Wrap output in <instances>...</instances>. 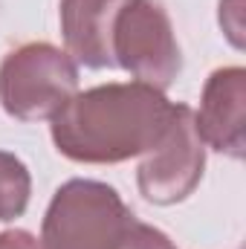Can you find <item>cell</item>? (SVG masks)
Listing matches in <instances>:
<instances>
[{"label":"cell","mask_w":246,"mask_h":249,"mask_svg":"<svg viewBox=\"0 0 246 249\" xmlns=\"http://www.w3.org/2000/svg\"><path fill=\"white\" fill-rule=\"evenodd\" d=\"M32 177L23 160L9 151H0V223L20 217L29 206Z\"/></svg>","instance_id":"cell-8"},{"label":"cell","mask_w":246,"mask_h":249,"mask_svg":"<svg viewBox=\"0 0 246 249\" xmlns=\"http://www.w3.org/2000/svg\"><path fill=\"white\" fill-rule=\"evenodd\" d=\"M113 58L133 81L162 93L177 81L183 55L162 0H130L124 6L113 29Z\"/></svg>","instance_id":"cell-4"},{"label":"cell","mask_w":246,"mask_h":249,"mask_svg":"<svg viewBox=\"0 0 246 249\" xmlns=\"http://www.w3.org/2000/svg\"><path fill=\"white\" fill-rule=\"evenodd\" d=\"M75 93L78 64L55 44L32 41L0 61V105L12 119H53Z\"/></svg>","instance_id":"cell-3"},{"label":"cell","mask_w":246,"mask_h":249,"mask_svg":"<svg viewBox=\"0 0 246 249\" xmlns=\"http://www.w3.org/2000/svg\"><path fill=\"white\" fill-rule=\"evenodd\" d=\"M203 145L232 160H244L246 151V70L220 67L206 78L200 110H194Z\"/></svg>","instance_id":"cell-6"},{"label":"cell","mask_w":246,"mask_h":249,"mask_svg":"<svg viewBox=\"0 0 246 249\" xmlns=\"http://www.w3.org/2000/svg\"><path fill=\"white\" fill-rule=\"evenodd\" d=\"M206 145L197 133L194 110L188 105H174L171 122L159 142L142 154L136 186L139 194L154 206L183 203L203 180Z\"/></svg>","instance_id":"cell-5"},{"label":"cell","mask_w":246,"mask_h":249,"mask_svg":"<svg viewBox=\"0 0 246 249\" xmlns=\"http://www.w3.org/2000/svg\"><path fill=\"white\" fill-rule=\"evenodd\" d=\"M220 26L232 47L244 50V0H220Z\"/></svg>","instance_id":"cell-10"},{"label":"cell","mask_w":246,"mask_h":249,"mask_svg":"<svg viewBox=\"0 0 246 249\" xmlns=\"http://www.w3.org/2000/svg\"><path fill=\"white\" fill-rule=\"evenodd\" d=\"M130 0H61L67 55L87 70H113V29Z\"/></svg>","instance_id":"cell-7"},{"label":"cell","mask_w":246,"mask_h":249,"mask_svg":"<svg viewBox=\"0 0 246 249\" xmlns=\"http://www.w3.org/2000/svg\"><path fill=\"white\" fill-rule=\"evenodd\" d=\"M0 249H44V247L26 229H6V232H0Z\"/></svg>","instance_id":"cell-11"},{"label":"cell","mask_w":246,"mask_h":249,"mask_svg":"<svg viewBox=\"0 0 246 249\" xmlns=\"http://www.w3.org/2000/svg\"><path fill=\"white\" fill-rule=\"evenodd\" d=\"M174 102L151 84H99L75 93L50 119L53 142L72 162L116 165L151 151L171 122Z\"/></svg>","instance_id":"cell-1"},{"label":"cell","mask_w":246,"mask_h":249,"mask_svg":"<svg viewBox=\"0 0 246 249\" xmlns=\"http://www.w3.org/2000/svg\"><path fill=\"white\" fill-rule=\"evenodd\" d=\"M116 249H177L171 244V238L165 232H159L157 226H148V223H139L133 220L130 229L124 232L122 244Z\"/></svg>","instance_id":"cell-9"},{"label":"cell","mask_w":246,"mask_h":249,"mask_svg":"<svg viewBox=\"0 0 246 249\" xmlns=\"http://www.w3.org/2000/svg\"><path fill=\"white\" fill-rule=\"evenodd\" d=\"M122 194L99 180H67L55 188L44 223V249H116L133 223Z\"/></svg>","instance_id":"cell-2"}]
</instances>
